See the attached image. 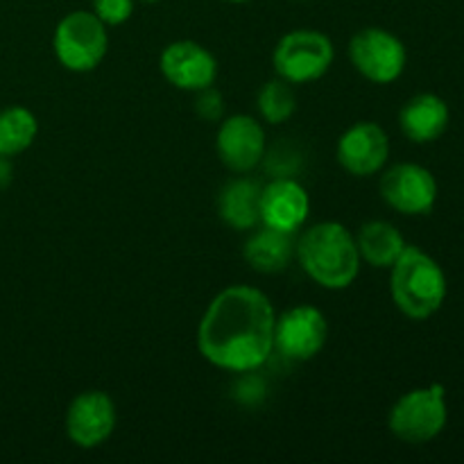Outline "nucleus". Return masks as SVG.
Returning <instances> with one entry per match:
<instances>
[{
    "label": "nucleus",
    "mask_w": 464,
    "mask_h": 464,
    "mask_svg": "<svg viewBox=\"0 0 464 464\" xmlns=\"http://www.w3.org/2000/svg\"><path fill=\"white\" fill-rule=\"evenodd\" d=\"M276 313L266 293L229 285L213 297L198 326L204 361L225 372H254L275 352Z\"/></svg>",
    "instance_id": "1"
},
{
    "label": "nucleus",
    "mask_w": 464,
    "mask_h": 464,
    "mask_svg": "<svg viewBox=\"0 0 464 464\" xmlns=\"http://www.w3.org/2000/svg\"><path fill=\"white\" fill-rule=\"evenodd\" d=\"M295 256L302 270L326 290L349 288L361 272L356 236L340 222H320L304 231Z\"/></svg>",
    "instance_id": "2"
},
{
    "label": "nucleus",
    "mask_w": 464,
    "mask_h": 464,
    "mask_svg": "<svg viewBox=\"0 0 464 464\" xmlns=\"http://www.w3.org/2000/svg\"><path fill=\"white\" fill-rule=\"evenodd\" d=\"M390 293L403 315L417 322L430 320L447 299V275L430 254L408 245L390 267Z\"/></svg>",
    "instance_id": "3"
},
{
    "label": "nucleus",
    "mask_w": 464,
    "mask_h": 464,
    "mask_svg": "<svg viewBox=\"0 0 464 464\" xmlns=\"http://www.w3.org/2000/svg\"><path fill=\"white\" fill-rule=\"evenodd\" d=\"M449 421L447 392L440 383L403 394L388 415V426L406 444H426L438 438Z\"/></svg>",
    "instance_id": "4"
},
{
    "label": "nucleus",
    "mask_w": 464,
    "mask_h": 464,
    "mask_svg": "<svg viewBox=\"0 0 464 464\" xmlns=\"http://www.w3.org/2000/svg\"><path fill=\"white\" fill-rule=\"evenodd\" d=\"M53 48L66 71L89 72L100 66L109 48L107 25L93 12L66 14L54 27Z\"/></svg>",
    "instance_id": "5"
},
{
    "label": "nucleus",
    "mask_w": 464,
    "mask_h": 464,
    "mask_svg": "<svg viewBox=\"0 0 464 464\" xmlns=\"http://www.w3.org/2000/svg\"><path fill=\"white\" fill-rule=\"evenodd\" d=\"M335 57L334 44L317 30H293L276 44L272 63L290 84H308L326 75Z\"/></svg>",
    "instance_id": "6"
},
{
    "label": "nucleus",
    "mask_w": 464,
    "mask_h": 464,
    "mask_svg": "<svg viewBox=\"0 0 464 464\" xmlns=\"http://www.w3.org/2000/svg\"><path fill=\"white\" fill-rule=\"evenodd\" d=\"M349 59L365 80L392 84L403 75L408 53L403 41L383 27H362L349 41Z\"/></svg>",
    "instance_id": "7"
},
{
    "label": "nucleus",
    "mask_w": 464,
    "mask_h": 464,
    "mask_svg": "<svg viewBox=\"0 0 464 464\" xmlns=\"http://www.w3.org/2000/svg\"><path fill=\"white\" fill-rule=\"evenodd\" d=\"M326 338H329V324L320 308L302 304L276 315L275 349L288 361H313L324 349Z\"/></svg>",
    "instance_id": "8"
},
{
    "label": "nucleus",
    "mask_w": 464,
    "mask_h": 464,
    "mask_svg": "<svg viewBox=\"0 0 464 464\" xmlns=\"http://www.w3.org/2000/svg\"><path fill=\"white\" fill-rule=\"evenodd\" d=\"M381 198L403 216H426L438 202V181L420 163H397L381 177Z\"/></svg>",
    "instance_id": "9"
},
{
    "label": "nucleus",
    "mask_w": 464,
    "mask_h": 464,
    "mask_svg": "<svg viewBox=\"0 0 464 464\" xmlns=\"http://www.w3.org/2000/svg\"><path fill=\"white\" fill-rule=\"evenodd\" d=\"M216 150L225 168L245 175L266 159V130L256 118L247 116V113H236V116L222 121L220 130H218Z\"/></svg>",
    "instance_id": "10"
},
{
    "label": "nucleus",
    "mask_w": 464,
    "mask_h": 464,
    "mask_svg": "<svg viewBox=\"0 0 464 464\" xmlns=\"http://www.w3.org/2000/svg\"><path fill=\"white\" fill-rule=\"evenodd\" d=\"M116 429V406L102 390L77 394L66 411V435L80 449H95L107 442Z\"/></svg>",
    "instance_id": "11"
},
{
    "label": "nucleus",
    "mask_w": 464,
    "mask_h": 464,
    "mask_svg": "<svg viewBox=\"0 0 464 464\" xmlns=\"http://www.w3.org/2000/svg\"><path fill=\"white\" fill-rule=\"evenodd\" d=\"M163 77L181 91H202L218 77V59L198 41H175L166 45L159 59Z\"/></svg>",
    "instance_id": "12"
},
{
    "label": "nucleus",
    "mask_w": 464,
    "mask_h": 464,
    "mask_svg": "<svg viewBox=\"0 0 464 464\" xmlns=\"http://www.w3.org/2000/svg\"><path fill=\"white\" fill-rule=\"evenodd\" d=\"M390 157V139L376 122H356L338 140V161L349 175L372 177L383 170Z\"/></svg>",
    "instance_id": "13"
},
{
    "label": "nucleus",
    "mask_w": 464,
    "mask_h": 464,
    "mask_svg": "<svg viewBox=\"0 0 464 464\" xmlns=\"http://www.w3.org/2000/svg\"><path fill=\"white\" fill-rule=\"evenodd\" d=\"M311 198L293 177H275L261 188V225L297 234L308 220Z\"/></svg>",
    "instance_id": "14"
},
{
    "label": "nucleus",
    "mask_w": 464,
    "mask_h": 464,
    "mask_svg": "<svg viewBox=\"0 0 464 464\" xmlns=\"http://www.w3.org/2000/svg\"><path fill=\"white\" fill-rule=\"evenodd\" d=\"M451 111L444 98L435 93H420L403 104L399 113V127L412 143H433L447 131Z\"/></svg>",
    "instance_id": "15"
},
{
    "label": "nucleus",
    "mask_w": 464,
    "mask_h": 464,
    "mask_svg": "<svg viewBox=\"0 0 464 464\" xmlns=\"http://www.w3.org/2000/svg\"><path fill=\"white\" fill-rule=\"evenodd\" d=\"M295 252H297L295 234L272 229L266 225L252 229V236L243 247L245 261L249 263L252 270L261 272V275H279V272L288 270Z\"/></svg>",
    "instance_id": "16"
},
{
    "label": "nucleus",
    "mask_w": 464,
    "mask_h": 464,
    "mask_svg": "<svg viewBox=\"0 0 464 464\" xmlns=\"http://www.w3.org/2000/svg\"><path fill=\"white\" fill-rule=\"evenodd\" d=\"M218 213L231 229H256L261 225V186L249 177L231 179L218 198Z\"/></svg>",
    "instance_id": "17"
},
{
    "label": "nucleus",
    "mask_w": 464,
    "mask_h": 464,
    "mask_svg": "<svg viewBox=\"0 0 464 464\" xmlns=\"http://www.w3.org/2000/svg\"><path fill=\"white\" fill-rule=\"evenodd\" d=\"M358 254L374 267H392L394 261L408 247L401 231L388 220H370L356 236Z\"/></svg>",
    "instance_id": "18"
},
{
    "label": "nucleus",
    "mask_w": 464,
    "mask_h": 464,
    "mask_svg": "<svg viewBox=\"0 0 464 464\" xmlns=\"http://www.w3.org/2000/svg\"><path fill=\"white\" fill-rule=\"evenodd\" d=\"M39 121L25 107H7L0 111V157H16L34 143Z\"/></svg>",
    "instance_id": "19"
},
{
    "label": "nucleus",
    "mask_w": 464,
    "mask_h": 464,
    "mask_svg": "<svg viewBox=\"0 0 464 464\" xmlns=\"http://www.w3.org/2000/svg\"><path fill=\"white\" fill-rule=\"evenodd\" d=\"M258 113L267 125H281V122L290 121V116L297 109V95L290 82L284 77L266 82L258 91Z\"/></svg>",
    "instance_id": "20"
},
{
    "label": "nucleus",
    "mask_w": 464,
    "mask_h": 464,
    "mask_svg": "<svg viewBox=\"0 0 464 464\" xmlns=\"http://www.w3.org/2000/svg\"><path fill=\"white\" fill-rule=\"evenodd\" d=\"M136 0H93V14L104 25H122L134 14Z\"/></svg>",
    "instance_id": "21"
},
{
    "label": "nucleus",
    "mask_w": 464,
    "mask_h": 464,
    "mask_svg": "<svg viewBox=\"0 0 464 464\" xmlns=\"http://www.w3.org/2000/svg\"><path fill=\"white\" fill-rule=\"evenodd\" d=\"M198 93V100H195V113H198L202 121L207 122H218L225 113V100H222L220 91L207 86L202 91H195Z\"/></svg>",
    "instance_id": "22"
},
{
    "label": "nucleus",
    "mask_w": 464,
    "mask_h": 464,
    "mask_svg": "<svg viewBox=\"0 0 464 464\" xmlns=\"http://www.w3.org/2000/svg\"><path fill=\"white\" fill-rule=\"evenodd\" d=\"M12 181V163L9 157H0V188H7Z\"/></svg>",
    "instance_id": "23"
},
{
    "label": "nucleus",
    "mask_w": 464,
    "mask_h": 464,
    "mask_svg": "<svg viewBox=\"0 0 464 464\" xmlns=\"http://www.w3.org/2000/svg\"><path fill=\"white\" fill-rule=\"evenodd\" d=\"M225 3H234V5H243V3H249V0H225Z\"/></svg>",
    "instance_id": "24"
},
{
    "label": "nucleus",
    "mask_w": 464,
    "mask_h": 464,
    "mask_svg": "<svg viewBox=\"0 0 464 464\" xmlns=\"http://www.w3.org/2000/svg\"><path fill=\"white\" fill-rule=\"evenodd\" d=\"M139 3H159V0H139Z\"/></svg>",
    "instance_id": "25"
}]
</instances>
